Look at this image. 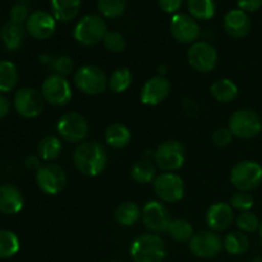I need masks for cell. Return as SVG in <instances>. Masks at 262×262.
<instances>
[{
  "instance_id": "obj_1",
  "label": "cell",
  "mask_w": 262,
  "mask_h": 262,
  "mask_svg": "<svg viewBox=\"0 0 262 262\" xmlns=\"http://www.w3.org/2000/svg\"><path fill=\"white\" fill-rule=\"evenodd\" d=\"M73 163L77 170L86 177H97L105 170L107 154L97 141H86L78 145L73 152Z\"/></svg>"
},
{
  "instance_id": "obj_2",
  "label": "cell",
  "mask_w": 262,
  "mask_h": 262,
  "mask_svg": "<svg viewBox=\"0 0 262 262\" xmlns=\"http://www.w3.org/2000/svg\"><path fill=\"white\" fill-rule=\"evenodd\" d=\"M129 255L133 262H163L166 257V245L160 235L142 234L132 242Z\"/></svg>"
},
{
  "instance_id": "obj_3",
  "label": "cell",
  "mask_w": 262,
  "mask_h": 262,
  "mask_svg": "<svg viewBox=\"0 0 262 262\" xmlns=\"http://www.w3.org/2000/svg\"><path fill=\"white\" fill-rule=\"evenodd\" d=\"M107 79L109 77L106 76L104 69L94 64H87L78 68L73 77L77 89L82 94L90 96L104 94L107 89Z\"/></svg>"
},
{
  "instance_id": "obj_4",
  "label": "cell",
  "mask_w": 262,
  "mask_h": 262,
  "mask_svg": "<svg viewBox=\"0 0 262 262\" xmlns=\"http://www.w3.org/2000/svg\"><path fill=\"white\" fill-rule=\"evenodd\" d=\"M107 25L99 14H87L78 20L73 30V37L83 46L97 45L107 33Z\"/></svg>"
},
{
  "instance_id": "obj_5",
  "label": "cell",
  "mask_w": 262,
  "mask_h": 262,
  "mask_svg": "<svg viewBox=\"0 0 262 262\" xmlns=\"http://www.w3.org/2000/svg\"><path fill=\"white\" fill-rule=\"evenodd\" d=\"M230 183L241 192H251L262 183V165L255 160H243L230 170Z\"/></svg>"
},
{
  "instance_id": "obj_6",
  "label": "cell",
  "mask_w": 262,
  "mask_h": 262,
  "mask_svg": "<svg viewBox=\"0 0 262 262\" xmlns=\"http://www.w3.org/2000/svg\"><path fill=\"white\" fill-rule=\"evenodd\" d=\"M156 166L166 173H174L184 165L186 148L179 141L168 140L160 143L154 152Z\"/></svg>"
},
{
  "instance_id": "obj_7",
  "label": "cell",
  "mask_w": 262,
  "mask_h": 262,
  "mask_svg": "<svg viewBox=\"0 0 262 262\" xmlns=\"http://www.w3.org/2000/svg\"><path fill=\"white\" fill-rule=\"evenodd\" d=\"M228 128L234 137L250 140L262 132V120L255 110L239 109L230 115Z\"/></svg>"
},
{
  "instance_id": "obj_8",
  "label": "cell",
  "mask_w": 262,
  "mask_h": 262,
  "mask_svg": "<svg viewBox=\"0 0 262 262\" xmlns=\"http://www.w3.org/2000/svg\"><path fill=\"white\" fill-rule=\"evenodd\" d=\"M41 94L45 102L55 107H63L69 104L73 96L72 86L67 77L54 73L46 77L41 84Z\"/></svg>"
},
{
  "instance_id": "obj_9",
  "label": "cell",
  "mask_w": 262,
  "mask_h": 262,
  "mask_svg": "<svg viewBox=\"0 0 262 262\" xmlns=\"http://www.w3.org/2000/svg\"><path fill=\"white\" fill-rule=\"evenodd\" d=\"M36 184L42 193L56 196L67 186V174L59 164L46 163L36 171Z\"/></svg>"
},
{
  "instance_id": "obj_10",
  "label": "cell",
  "mask_w": 262,
  "mask_h": 262,
  "mask_svg": "<svg viewBox=\"0 0 262 262\" xmlns=\"http://www.w3.org/2000/svg\"><path fill=\"white\" fill-rule=\"evenodd\" d=\"M154 192L159 201L176 204L184 197L186 187L181 176L176 173H161L152 182Z\"/></svg>"
},
{
  "instance_id": "obj_11",
  "label": "cell",
  "mask_w": 262,
  "mask_h": 262,
  "mask_svg": "<svg viewBox=\"0 0 262 262\" xmlns=\"http://www.w3.org/2000/svg\"><path fill=\"white\" fill-rule=\"evenodd\" d=\"M59 136L64 141L77 143L83 141L89 133V122L86 118L77 112H67L59 118L56 124Z\"/></svg>"
},
{
  "instance_id": "obj_12",
  "label": "cell",
  "mask_w": 262,
  "mask_h": 262,
  "mask_svg": "<svg viewBox=\"0 0 262 262\" xmlns=\"http://www.w3.org/2000/svg\"><path fill=\"white\" fill-rule=\"evenodd\" d=\"M14 109L20 117L36 118L42 113L45 106V99L38 90L32 87L19 89L14 95Z\"/></svg>"
},
{
  "instance_id": "obj_13",
  "label": "cell",
  "mask_w": 262,
  "mask_h": 262,
  "mask_svg": "<svg viewBox=\"0 0 262 262\" xmlns=\"http://www.w3.org/2000/svg\"><path fill=\"white\" fill-rule=\"evenodd\" d=\"M188 243L191 252L200 258L216 257L224 248V241L216 232L212 230H201L194 233Z\"/></svg>"
},
{
  "instance_id": "obj_14",
  "label": "cell",
  "mask_w": 262,
  "mask_h": 262,
  "mask_svg": "<svg viewBox=\"0 0 262 262\" xmlns=\"http://www.w3.org/2000/svg\"><path fill=\"white\" fill-rule=\"evenodd\" d=\"M217 51L211 43L197 41L188 49L187 59L194 71L200 73H210L217 64Z\"/></svg>"
},
{
  "instance_id": "obj_15",
  "label": "cell",
  "mask_w": 262,
  "mask_h": 262,
  "mask_svg": "<svg viewBox=\"0 0 262 262\" xmlns=\"http://www.w3.org/2000/svg\"><path fill=\"white\" fill-rule=\"evenodd\" d=\"M142 222L145 227L154 234L168 232L169 224L173 219L168 207L161 201L151 200L142 207Z\"/></svg>"
},
{
  "instance_id": "obj_16",
  "label": "cell",
  "mask_w": 262,
  "mask_h": 262,
  "mask_svg": "<svg viewBox=\"0 0 262 262\" xmlns=\"http://www.w3.org/2000/svg\"><path fill=\"white\" fill-rule=\"evenodd\" d=\"M170 33L174 40L183 45H192L197 42L200 37L201 28L197 20L189 14L184 13H177L170 19Z\"/></svg>"
},
{
  "instance_id": "obj_17",
  "label": "cell",
  "mask_w": 262,
  "mask_h": 262,
  "mask_svg": "<svg viewBox=\"0 0 262 262\" xmlns=\"http://www.w3.org/2000/svg\"><path fill=\"white\" fill-rule=\"evenodd\" d=\"M170 81L165 76H154L143 83L141 89V102L146 106H156L168 99L170 94Z\"/></svg>"
},
{
  "instance_id": "obj_18",
  "label": "cell",
  "mask_w": 262,
  "mask_h": 262,
  "mask_svg": "<svg viewBox=\"0 0 262 262\" xmlns=\"http://www.w3.org/2000/svg\"><path fill=\"white\" fill-rule=\"evenodd\" d=\"M26 31L35 40H48L55 33L56 19L51 13L45 10H36L31 13L26 22Z\"/></svg>"
},
{
  "instance_id": "obj_19",
  "label": "cell",
  "mask_w": 262,
  "mask_h": 262,
  "mask_svg": "<svg viewBox=\"0 0 262 262\" xmlns=\"http://www.w3.org/2000/svg\"><path fill=\"white\" fill-rule=\"evenodd\" d=\"M205 220L210 230L224 232L234 223V210L227 202H215L207 209Z\"/></svg>"
},
{
  "instance_id": "obj_20",
  "label": "cell",
  "mask_w": 262,
  "mask_h": 262,
  "mask_svg": "<svg viewBox=\"0 0 262 262\" xmlns=\"http://www.w3.org/2000/svg\"><path fill=\"white\" fill-rule=\"evenodd\" d=\"M224 30L230 37L243 38L250 33L251 19L246 12L241 9H232L224 17Z\"/></svg>"
},
{
  "instance_id": "obj_21",
  "label": "cell",
  "mask_w": 262,
  "mask_h": 262,
  "mask_svg": "<svg viewBox=\"0 0 262 262\" xmlns=\"http://www.w3.org/2000/svg\"><path fill=\"white\" fill-rule=\"evenodd\" d=\"M25 197L19 188L13 184L0 186V212L4 215H15L22 211Z\"/></svg>"
},
{
  "instance_id": "obj_22",
  "label": "cell",
  "mask_w": 262,
  "mask_h": 262,
  "mask_svg": "<svg viewBox=\"0 0 262 262\" xmlns=\"http://www.w3.org/2000/svg\"><path fill=\"white\" fill-rule=\"evenodd\" d=\"M82 0H50L51 14L56 22L68 23L78 15Z\"/></svg>"
},
{
  "instance_id": "obj_23",
  "label": "cell",
  "mask_w": 262,
  "mask_h": 262,
  "mask_svg": "<svg viewBox=\"0 0 262 262\" xmlns=\"http://www.w3.org/2000/svg\"><path fill=\"white\" fill-rule=\"evenodd\" d=\"M104 138L105 142L110 147L119 150V148H124L125 146L129 145L130 140H132V132L127 125L122 124V123H113L105 130Z\"/></svg>"
},
{
  "instance_id": "obj_24",
  "label": "cell",
  "mask_w": 262,
  "mask_h": 262,
  "mask_svg": "<svg viewBox=\"0 0 262 262\" xmlns=\"http://www.w3.org/2000/svg\"><path fill=\"white\" fill-rule=\"evenodd\" d=\"M210 92H211V96L217 102L228 104V102H232L237 99L239 90H238V86L232 79L219 78L211 84Z\"/></svg>"
},
{
  "instance_id": "obj_25",
  "label": "cell",
  "mask_w": 262,
  "mask_h": 262,
  "mask_svg": "<svg viewBox=\"0 0 262 262\" xmlns=\"http://www.w3.org/2000/svg\"><path fill=\"white\" fill-rule=\"evenodd\" d=\"M142 216V210L136 202L125 201L118 205L115 209V222L122 227H133Z\"/></svg>"
},
{
  "instance_id": "obj_26",
  "label": "cell",
  "mask_w": 262,
  "mask_h": 262,
  "mask_svg": "<svg viewBox=\"0 0 262 262\" xmlns=\"http://www.w3.org/2000/svg\"><path fill=\"white\" fill-rule=\"evenodd\" d=\"M0 37L3 43L9 51H15L22 46L25 40V30L23 26L14 25L9 20L0 30Z\"/></svg>"
},
{
  "instance_id": "obj_27",
  "label": "cell",
  "mask_w": 262,
  "mask_h": 262,
  "mask_svg": "<svg viewBox=\"0 0 262 262\" xmlns=\"http://www.w3.org/2000/svg\"><path fill=\"white\" fill-rule=\"evenodd\" d=\"M61 151L63 143L56 136H46L37 145V156L46 163H53L61 155Z\"/></svg>"
},
{
  "instance_id": "obj_28",
  "label": "cell",
  "mask_w": 262,
  "mask_h": 262,
  "mask_svg": "<svg viewBox=\"0 0 262 262\" xmlns=\"http://www.w3.org/2000/svg\"><path fill=\"white\" fill-rule=\"evenodd\" d=\"M130 177L136 183L148 184L155 181L156 176V164L152 163L150 159L142 158L133 164L130 169Z\"/></svg>"
},
{
  "instance_id": "obj_29",
  "label": "cell",
  "mask_w": 262,
  "mask_h": 262,
  "mask_svg": "<svg viewBox=\"0 0 262 262\" xmlns=\"http://www.w3.org/2000/svg\"><path fill=\"white\" fill-rule=\"evenodd\" d=\"M133 82V73L128 67H119L114 69L107 79V89L114 94H123L127 91Z\"/></svg>"
},
{
  "instance_id": "obj_30",
  "label": "cell",
  "mask_w": 262,
  "mask_h": 262,
  "mask_svg": "<svg viewBox=\"0 0 262 262\" xmlns=\"http://www.w3.org/2000/svg\"><path fill=\"white\" fill-rule=\"evenodd\" d=\"M250 248V239L241 230H234L224 238V250L232 256L245 255Z\"/></svg>"
},
{
  "instance_id": "obj_31",
  "label": "cell",
  "mask_w": 262,
  "mask_h": 262,
  "mask_svg": "<svg viewBox=\"0 0 262 262\" xmlns=\"http://www.w3.org/2000/svg\"><path fill=\"white\" fill-rule=\"evenodd\" d=\"M187 8L189 15L196 20H210L216 13L214 0H187Z\"/></svg>"
},
{
  "instance_id": "obj_32",
  "label": "cell",
  "mask_w": 262,
  "mask_h": 262,
  "mask_svg": "<svg viewBox=\"0 0 262 262\" xmlns=\"http://www.w3.org/2000/svg\"><path fill=\"white\" fill-rule=\"evenodd\" d=\"M168 234L176 242H189L194 235L193 225L187 219H182V217L173 219L169 224Z\"/></svg>"
},
{
  "instance_id": "obj_33",
  "label": "cell",
  "mask_w": 262,
  "mask_h": 262,
  "mask_svg": "<svg viewBox=\"0 0 262 262\" xmlns=\"http://www.w3.org/2000/svg\"><path fill=\"white\" fill-rule=\"evenodd\" d=\"M18 69L15 64L0 60V94L10 92L18 83Z\"/></svg>"
},
{
  "instance_id": "obj_34",
  "label": "cell",
  "mask_w": 262,
  "mask_h": 262,
  "mask_svg": "<svg viewBox=\"0 0 262 262\" xmlns=\"http://www.w3.org/2000/svg\"><path fill=\"white\" fill-rule=\"evenodd\" d=\"M20 242L12 230L0 229V258H10L18 253Z\"/></svg>"
},
{
  "instance_id": "obj_35",
  "label": "cell",
  "mask_w": 262,
  "mask_h": 262,
  "mask_svg": "<svg viewBox=\"0 0 262 262\" xmlns=\"http://www.w3.org/2000/svg\"><path fill=\"white\" fill-rule=\"evenodd\" d=\"M127 0H97V10L102 18L115 19L124 14Z\"/></svg>"
},
{
  "instance_id": "obj_36",
  "label": "cell",
  "mask_w": 262,
  "mask_h": 262,
  "mask_svg": "<svg viewBox=\"0 0 262 262\" xmlns=\"http://www.w3.org/2000/svg\"><path fill=\"white\" fill-rule=\"evenodd\" d=\"M235 225L238 229L243 233H255L256 230L260 229V219L257 215L252 211L241 212L237 217H235Z\"/></svg>"
},
{
  "instance_id": "obj_37",
  "label": "cell",
  "mask_w": 262,
  "mask_h": 262,
  "mask_svg": "<svg viewBox=\"0 0 262 262\" xmlns=\"http://www.w3.org/2000/svg\"><path fill=\"white\" fill-rule=\"evenodd\" d=\"M105 49L112 54H120L124 51L125 45V38L122 33L117 32V31H107L105 35L104 40H102Z\"/></svg>"
},
{
  "instance_id": "obj_38",
  "label": "cell",
  "mask_w": 262,
  "mask_h": 262,
  "mask_svg": "<svg viewBox=\"0 0 262 262\" xmlns=\"http://www.w3.org/2000/svg\"><path fill=\"white\" fill-rule=\"evenodd\" d=\"M229 204L233 207V210H237L239 212H246L251 211V209L255 205V199L248 192L238 191L237 193L230 197Z\"/></svg>"
},
{
  "instance_id": "obj_39",
  "label": "cell",
  "mask_w": 262,
  "mask_h": 262,
  "mask_svg": "<svg viewBox=\"0 0 262 262\" xmlns=\"http://www.w3.org/2000/svg\"><path fill=\"white\" fill-rule=\"evenodd\" d=\"M53 68L56 74L67 77L68 74H71L72 72H73L74 64L71 56L61 55V56H58V58L53 61Z\"/></svg>"
},
{
  "instance_id": "obj_40",
  "label": "cell",
  "mask_w": 262,
  "mask_h": 262,
  "mask_svg": "<svg viewBox=\"0 0 262 262\" xmlns=\"http://www.w3.org/2000/svg\"><path fill=\"white\" fill-rule=\"evenodd\" d=\"M28 17H30V14H28L27 7L25 4H20V3L13 5L9 12V20L14 25L23 26V23L27 22Z\"/></svg>"
},
{
  "instance_id": "obj_41",
  "label": "cell",
  "mask_w": 262,
  "mask_h": 262,
  "mask_svg": "<svg viewBox=\"0 0 262 262\" xmlns=\"http://www.w3.org/2000/svg\"><path fill=\"white\" fill-rule=\"evenodd\" d=\"M233 137H234V136L230 132L229 128L222 127L217 128V129L212 133L211 140L212 142H214V145L217 146V147H227V146H229L230 143H232Z\"/></svg>"
},
{
  "instance_id": "obj_42",
  "label": "cell",
  "mask_w": 262,
  "mask_h": 262,
  "mask_svg": "<svg viewBox=\"0 0 262 262\" xmlns=\"http://www.w3.org/2000/svg\"><path fill=\"white\" fill-rule=\"evenodd\" d=\"M159 8L166 14H177L182 8L183 0H158Z\"/></svg>"
},
{
  "instance_id": "obj_43",
  "label": "cell",
  "mask_w": 262,
  "mask_h": 262,
  "mask_svg": "<svg viewBox=\"0 0 262 262\" xmlns=\"http://www.w3.org/2000/svg\"><path fill=\"white\" fill-rule=\"evenodd\" d=\"M238 9L246 13L257 12L262 7V0H237Z\"/></svg>"
},
{
  "instance_id": "obj_44",
  "label": "cell",
  "mask_w": 262,
  "mask_h": 262,
  "mask_svg": "<svg viewBox=\"0 0 262 262\" xmlns=\"http://www.w3.org/2000/svg\"><path fill=\"white\" fill-rule=\"evenodd\" d=\"M23 164H25L27 170L35 171V173L41 168V166H42V164H41V159L36 155L26 156L25 160H23Z\"/></svg>"
},
{
  "instance_id": "obj_45",
  "label": "cell",
  "mask_w": 262,
  "mask_h": 262,
  "mask_svg": "<svg viewBox=\"0 0 262 262\" xmlns=\"http://www.w3.org/2000/svg\"><path fill=\"white\" fill-rule=\"evenodd\" d=\"M183 109H184V112H186L187 115H189V117H194V115H197V113H199L200 107H199V105L193 101V100L186 99L183 101Z\"/></svg>"
},
{
  "instance_id": "obj_46",
  "label": "cell",
  "mask_w": 262,
  "mask_h": 262,
  "mask_svg": "<svg viewBox=\"0 0 262 262\" xmlns=\"http://www.w3.org/2000/svg\"><path fill=\"white\" fill-rule=\"evenodd\" d=\"M10 112V102L5 96L0 95V119L7 117Z\"/></svg>"
},
{
  "instance_id": "obj_47",
  "label": "cell",
  "mask_w": 262,
  "mask_h": 262,
  "mask_svg": "<svg viewBox=\"0 0 262 262\" xmlns=\"http://www.w3.org/2000/svg\"><path fill=\"white\" fill-rule=\"evenodd\" d=\"M251 262H262V257H256V258H253L252 261Z\"/></svg>"
},
{
  "instance_id": "obj_48",
  "label": "cell",
  "mask_w": 262,
  "mask_h": 262,
  "mask_svg": "<svg viewBox=\"0 0 262 262\" xmlns=\"http://www.w3.org/2000/svg\"><path fill=\"white\" fill-rule=\"evenodd\" d=\"M258 230H260V237H261V239H262V223H261V225H260V229H258Z\"/></svg>"
}]
</instances>
